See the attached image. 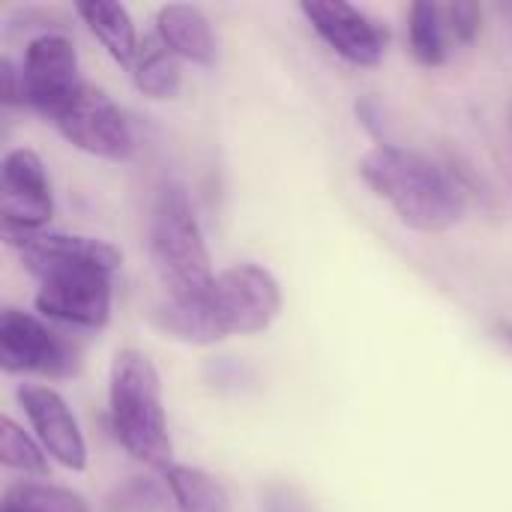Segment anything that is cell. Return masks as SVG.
Instances as JSON below:
<instances>
[{
    "label": "cell",
    "instance_id": "3",
    "mask_svg": "<svg viewBox=\"0 0 512 512\" xmlns=\"http://www.w3.org/2000/svg\"><path fill=\"white\" fill-rule=\"evenodd\" d=\"M111 426L120 447L141 465L171 468V435L162 405V381L153 360L138 348H123L108 381Z\"/></svg>",
    "mask_w": 512,
    "mask_h": 512
},
{
    "label": "cell",
    "instance_id": "11",
    "mask_svg": "<svg viewBox=\"0 0 512 512\" xmlns=\"http://www.w3.org/2000/svg\"><path fill=\"white\" fill-rule=\"evenodd\" d=\"M18 402L36 432V441L42 450L63 468L69 471H84L87 468V444L81 435V426L66 405V399L39 384H27L18 390Z\"/></svg>",
    "mask_w": 512,
    "mask_h": 512
},
{
    "label": "cell",
    "instance_id": "21",
    "mask_svg": "<svg viewBox=\"0 0 512 512\" xmlns=\"http://www.w3.org/2000/svg\"><path fill=\"white\" fill-rule=\"evenodd\" d=\"M264 510L267 512H315L312 501L291 489V486H270L264 492Z\"/></svg>",
    "mask_w": 512,
    "mask_h": 512
},
{
    "label": "cell",
    "instance_id": "7",
    "mask_svg": "<svg viewBox=\"0 0 512 512\" xmlns=\"http://www.w3.org/2000/svg\"><path fill=\"white\" fill-rule=\"evenodd\" d=\"M81 351L39 318L3 309L0 312V369L6 375L66 378L78 369Z\"/></svg>",
    "mask_w": 512,
    "mask_h": 512
},
{
    "label": "cell",
    "instance_id": "15",
    "mask_svg": "<svg viewBox=\"0 0 512 512\" xmlns=\"http://www.w3.org/2000/svg\"><path fill=\"white\" fill-rule=\"evenodd\" d=\"M177 512H231V498L225 486L201 468L171 465L162 471Z\"/></svg>",
    "mask_w": 512,
    "mask_h": 512
},
{
    "label": "cell",
    "instance_id": "10",
    "mask_svg": "<svg viewBox=\"0 0 512 512\" xmlns=\"http://www.w3.org/2000/svg\"><path fill=\"white\" fill-rule=\"evenodd\" d=\"M300 12L309 18L315 33L348 63L378 66L387 51V30L363 9L342 0H303Z\"/></svg>",
    "mask_w": 512,
    "mask_h": 512
},
{
    "label": "cell",
    "instance_id": "14",
    "mask_svg": "<svg viewBox=\"0 0 512 512\" xmlns=\"http://www.w3.org/2000/svg\"><path fill=\"white\" fill-rule=\"evenodd\" d=\"M129 72H132L135 87L147 99H156V102L174 99L180 90V81H183L180 57L156 33H150L138 42V54H135Z\"/></svg>",
    "mask_w": 512,
    "mask_h": 512
},
{
    "label": "cell",
    "instance_id": "5",
    "mask_svg": "<svg viewBox=\"0 0 512 512\" xmlns=\"http://www.w3.org/2000/svg\"><path fill=\"white\" fill-rule=\"evenodd\" d=\"M201 342L213 345L225 336H252L267 330L282 312V288L261 264H234L222 270L204 297L189 300Z\"/></svg>",
    "mask_w": 512,
    "mask_h": 512
},
{
    "label": "cell",
    "instance_id": "17",
    "mask_svg": "<svg viewBox=\"0 0 512 512\" xmlns=\"http://www.w3.org/2000/svg\"><path fill=\"white\" fill-rule=\"evenodd\" d=\"M0 512H90L87 501L63 486L51 483H15L3 492Z\"/></svg>",
    "mask_w": 512,
    "mask_h": 512
},
{
    "label": "cell",
    "instance_id": "23",
    "mask_svg": "<svg viewBox=\"0 0 512 512\" xmlns=\"http://www.w3.org/2000/svg\"><path fill=\"white\" fill-rule=\"evenodd\" d=\"M498 333H501V339H507L512 345V324H498Z\"/></svg>",
    "mask_w": 512,
    "mask_h": 512
},
{
    "label": "cell",
    "instance_id": "1",
    "mask_svg": "<svg viewBox=\"0 0 512 512\" xmlns=\"http://www.w3.org/2000/svg\"><path fill=\"white\" fill-rule=\"evenodd\" d=\"M18 249L21 264L36 276V309L81 330H102L111 318V276L123 255L117 246L84 234H21L6 237Z\"/></svg>",
    "mask_w": 512,
    "mask_h": 512
},
{
    "label": "cell",
    "instance_id": "18",
    "mask_svg": "<svg viewBox=\"0 0 512 512\" xmlns=\"http://www.w3.org/2000/svg\"><path fill=\"white\" fill-rule=\"evenodd\" d=\"M0 462L9 471H18L24 477H45L48 474V453L42 450V444H36L9 417L0 420Z\"/></svg>",
    "mask_w": 512,
    "mask_h": 512
},
{
    "label": "cell",
    "instance_id": "6",
    "mask_svg": "<svg viewBox=\"0 0 512 512\" xmlns=\"http://www.w3.org/2000/svg\"><path fill=\"white\" fill-rule=\"evenodd\" d=\"M51 123L72 147L108 162H126L135 150V135L123 108L90 81L51 117Z\"/></svg>",
    "mask_w": 512,
    "mask_h": 512
},
{
    "label": "cell",
    "instance_id": "12",
    "mask_svg": "<svg viewBox=\"0 0 512 512\" xmlns=\"http://www.w3.org/2000/svg\"><path fill=\"white\" fill-rule=\"evenodd\" d=\"M156 36L195 66L216 63V36L207 15L192 3H168L156 12Z\"/></svg>",
    "mask_w": 512,
    "mask_h": 512
},
{
    "label": "cell",
    "instance_id": "13",
    "mask_svg": "<svg viewBox=\"0 0 512 512\" xmlns=\"http://www.w3.org/2000/svg\"><path fill=\"white\" fill-rule=\"evenodd\" d=\"M75 12L81 15V21L90 27V33L102 42V48L120 63V66H132L135 54H138V33L132 24V15L123 3H111V0H87L78 3Z\"/></svg>",
    "mask_w": 512,
    "mask_h": 512
},
{
    "label": "cell",
    "instance_id": "4",
    "mask_svg": "<svg viewBox=\"0 0 512 512\" xmlns=\"http://www.w3.org/2000/svg\"><path fill=\"white\" fill-rule=\"evenodd\" d=\"M150 258L171 300L204 297L216 276L189 192L180 183L159 189L150 216Z\"/></svg>",
    "mask_w": 512,
    "mask_h": 512
},
{
    "label": "cell",
    "instance_id": "19",
    "mask_svg": "<svg viewBox=\"0 0 512 512\" xmlns=\"http://www.w3.org/2000/svg\"><path fill=\"white\" fill-rule=\"evenodd\" d=\"M105 512H177V507L165 480L132 477L105 501Z\"/></svg>",
    "mask_w": 512,
    "mask_h": 512
},
{
    "label": "cell",
    "instance_id": "8",
    "mask_svg": "<svg viewBox=\"0 0 512 512\" xmlns=\"http://www.w3.org/2000/svg\"><path fill=\"white\" fill-rule=\"evenodd\" d=\"M21 99L33 105L48 120L66 108L81 87L87 84L81 78L78 51L69 36L63 33H39L27 42L24 60H21Z\"/></svg>",
    "mask_w": 512,
    "mask_h": 512
},
{
    "label": "cell",
    "instance_id": "9",
    "mask_svg": "<svg viewBox=\"0 0 512 512\" xmlns=\"http://www.w3.org/2000/svg\"><path fill=\"white\" fill-rule=\"evenodd\" d=\"M54 216V192L39 153L15 147L0 165V219L3 237L39 234Z\"/></svg>",
    "mask_w": 512,
    "mask_h": 512
},
{
    "label": "cell",
    "instance_id": "16",
    "mask_svg": "<svg viewBox=\"0 0 512 512\" xmlns=\"http://www.w3.org/2000/svg\"><path fill=\"white\" fill-rule=\"evenodd\" d=\"M450 42H453V36L447 27L444 3L420 0L408 9V45H411V54L417 57V63H423L429 69L447 63Z\"/></svg>",
    "mask_w": 512,
    "mask_h": 512
},
{
    "label": "cell",
    "instance_id": "22",
    "mask_svg": "<svg viewBox=\"0 0 512 512\" xmlns=\"http://www.w3.org/2000/svg\"><path fill=\"white\" fill-rule=\"evenodd\" d=\"M0 78H3V102L6 105L24 102L21 99V72L9 63V57L0 60Z\"/></svg>",
    "mask_w": 512,
    "mask_h": 512
},
{
    "label": "cell",
    "instance_id": "2",
    "mask_svg": "<svg viewBox=\"0 0 512 512\" xmlns=\"http://www.w3.org/2000/svg\"><path fill=\"white\" fill-rule=\"evenodd\" d=\"M360 177L414 231L441 234L468 213V192L459 177L420 150L378 144L363 156Z\"/></svg>",
    "mask_w": 512,
    "mask_h": 512
},
{
    "label": "cell",
    "instance_id": "20",
    "mask_svg": "<svg viewBox=\"0 0 512 512\" xmlns=\"http://www.w3.org/2000/svg\"><path fill=\"white\" fill-rule=\"evenodd\" d=\"M447 27L456 45H471L483 27V9L477 3H444Z\"/></svg>",
    "mask_w": 512,
    "mask_h": 512
}]
</instances>
